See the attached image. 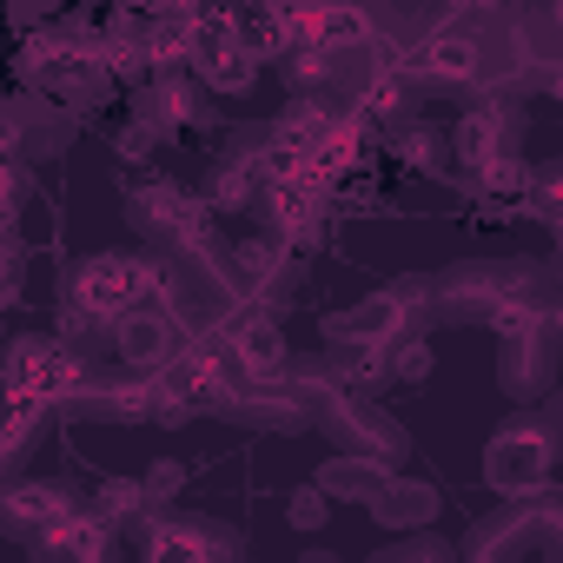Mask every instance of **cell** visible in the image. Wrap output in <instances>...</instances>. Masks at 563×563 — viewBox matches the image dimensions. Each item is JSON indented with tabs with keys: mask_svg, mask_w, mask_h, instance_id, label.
I'll use <instances>...</instances> for the list:
<instances>
[{
	"mask_svg": "<svg viewBox=\"0 0 563 563\" xmlns=\"http://www.w3.org/2000/svg\"><path fill=\"white\" fill-rule=\"evenodd\" d=\"M133 225L153 232V239H166V245H179V252H212V245H219V239H212V206H206L199 192L173 186V179L133 192Z\"/></svg>",
	"mask_w": 563,
	"mask_h": 563,
	"instance_id": "obj_1",
	"label": "cell"
},
{
	"mask_svg": "<svg viewBox=\"0 0 563 563\" xmlns=\"http://www.w3.org/2000/svg\"><path fill=\"white\" fill-rule=\"evenodd\" d=\"M186 60L199 74V87H212V93H252V80H258V60L239 54L225 21H186Z\"/></svg>",
	"mask_w": 563,
	"mask_h": 563,
	"instance_id": "obj_2",
	"label": "cell"
},
{
	"mask_svg": "<svg viewBox=\"0 0 563 563\" xmlns=\"http://www.w3.org/2000/svg\"><path fill=\"white\" fill-rule=\"evenodd\" d=\"M67 299H74V312H80L87 325H113L120 312L140 306V299H133V258H120V252L87 258V265L67 278Z\"/></svg>",
	"mask_w": 563,
	"mask_h": 563,
	"instance_id": "obj_3",
	"label": "cell"
},
{
	"mask_svg": "<svg viewBox=\"0 0 563 563\" xmlns=\"http://www.w3.org/2000/svg\"><path fill=\"white\" fill-rule=\"evenodd\" d=\"M286 34L306 41V47H332V54H352V47H372L378 27L365 8H352V0H299V8L286 14Z\"/></svg>",
	"mask_w": 563,
	"mask_h": 563,
	"instance_id": "obj_4",
	"label": "cell"
},
{
	"mask_svg": "<svg viewBox=\"0 0 563 563\" xmlns=\"http://www.w3.org/2000/svg\"><path fill=\"white\" fill-rule=\"evenodd\" d=\"M219 352H225L232 372H245V378H278V372H286V332H278L258 306H245V312L225 319Z\"/></svg>",
	"mask_w": 563,
	"mask_h": 563,
	"instance_id": "obj_5",
	"label": "cell"
},
{
	"mask_svg": "<svg viewBox=\"0 0 563 563\" xmlns=\"http://www.w3.org/2000/svg\"><path fill=\"white\" fill-rule=\"evenodd\" d=\"M398 67H418V74H431V80H444V87H477V80H484V41H477L464 21H444V27L424 34V47H418L411 60H398Z\"/></svg>",
	"mask_w": 563,
	"mask_h": 563,
	"instance_id": "obj_6",
	"label": "cell"
},
{
	"mask_svg": "<svg viewBox=\"0 0 563 563\" xmlns=\"http://www.w3.org/2000/svg\"><path fill=\"white\" fill-rule=\"evenodd\" d=\"M543 477H550V438H543V431H504V438L490 444V484H497V490L523 497V490H537Z\"/></svg>",
	"mask_w": 563,
	"mask_h": 563,
	"instance_id": "obj_7",
	"label": "cell"
},
{
	"mask_svg": "<svg viewBox=\"0 0 563 563\" xmlns=\"http://www.w3.org/2000/svg\"><path fill=\"white\" fill-rule=\"evenodd\" d=\"M325 206H332V192H319V186L299 179V173L265 186V212H272V225H278V239H286V245H306V239L319 232Z\"/></svg>",
	"mask_w": 563,
	"mask_h": 563,
	"instance_id": "obj_8",
	"label": "cell"
},
{
	"mask_svg": "<svg viewBox=\"0 0 563 563\" xmlns=\"http://www.w3.org/2000/svg\"><path fill=\"white\" fill-rule=\"evenodd\" d=\"M113 352H120L133 372H159L166 352H173V319H166V306H133V312H120V319H113Z\"/></svg>",
	"mask_w": 563,
	"mask_h": 563,
	"instance_id": "obj_9",
	"label": "cell"
},
{
	"mask_svg": "<svg viewBox=\"0 0 563 563\" xmlns=\"http://www.w3.org/2000/svg\"><path fill=\"white\" fill-rule=\"evenodd\" d=\"M225 27H232L239 54H252V60H278V54L292 47L286 14H272L265 0H232V8H225Z\"/></svg>",
	"mask_w": 563,
	"mask_h": 563,
	"instance_id": "obj_10",
	"label": "cell"
},
{
	"mask_svg": "<svg viewBox=\"0 0 563 563\" xmlns=\"http://www.w3.org/2000/svg\"><path fill=\"white\" fill-rule=\"evenodd\" d=\"M510 146V120H504V107H471L464 120H457V133H451V159L457 166H484V159H497Z\"/></svg>",
	"mask_w": 563,
	"mask_h": 563,
	"instance_id": "obj_11",
	"label": "cell"
},
{
	"mask_svg": "<svg viewBox=\"0 0 563 563\" xmlns=\"http://www.w3.org/2000/svg\"><path fill=\"white\" fill-rule=\"evenodd\" d=\"M107 530H113V523H107L100 510H93V517H87V510H67L54 530H41V543H47V550H67V556H87V563H93V556H107V543H113Z\"/></svg>",
	"mask_w": 563,
	"mask_h": 563,
	"instance_id": "obj_12",
	"label": "cell"
},
{
	"mask_svg": "<svg viewBox=\"0 0 563 563\" xmlns=\"http://www.w3.org/2000/svg\"><path fill=\"white\" fill-rule=\"evenodd\" d=\"M278 258H286V245H272V239H245V245H232V252H225V278L252 299V292H265V286H272Z\"/></svg>",
	"mask_w": 563,
	"mask_h": 563,
	"instance_id": "obj_13",
	"label": "cell"
},
{
	"mask_svg": "<svg viewBox=\"0 0 563 563\" xmlns=\"http://www.w3.org/2000/svg\"><path fill=\"white\" fill-rule=\"evenodd\" d=\"M332 372H339V385H352V391L378 385V378L391 372V339H352V345L332 358Z\"/></svg>",
	"mask_w": 563,
	"mask_h": 563,
	"instance_id": "obj_14",
	"label": "cell"
},
{
	"mask_svg": "<svg viewBox=\"0 0 563 563\" xmlns=\"http://www.w3.org/2000/svg\"><path fill=\"white\" fill-rule=\"evenodd\" d=\"M325 126H332V113L319 107V100H292L286 113H278V126H272V140H286L292 153H299V166H306V153L325 140Z\"/></svg>",
	"mask_w": 563,
	"mask_h": 563,
	"instance_id": "obj_15",
	"label": "cell"
},
{
	"mask_svg": "<svg viewBox=\"0 0 563 563\" xmlns=\"http://www.w3.org/2000/svg\"><path fill=\"white\" fill-rule=\"evenodd\" d=\"M67 510H74V504H67V490H54V484H21V490L8 497V517H14V523H34V530H54Z\"/></svg>",
	"mask_w": 563,
	"mask_h": 563,
	"instance_id": "obj_16",
	"label": "cell"
},
{
	"mask_svg": "<svg viewBox=\"0 0 563 563\" xmlns=\"http://www.w3.org/2000/svg\"><path fill=\"white\" fill-rule=\"evenodd\" d=\"M252 192H258V173H252V153H232V159H225V166L212 173V186H206L199 199H206L212 212H225V206H245Z\"/></svg>",
	"mask_w": 563,
	"mask_h": 563,
	"instance_id": "obj_17",
	"label": "cell"
},
{
	"mask_svg": "<svg viewBox=\"0 0 563 563\" xmlns=\"http://www.w3.org/2000/svg\"><path fill=\"white\" fill-rule=\"evenodd\" d=\"M398 107H405V67L391 60V67H378V74L365 80V93H358V107H352V113L372 126V120H391Z\"/></svg>",
	"mask_w": 563,
	"mask_h": 563,
	"instance_id": "obj_18",
	"label": "cell"
},
{
	"mask_svg": "<svg viewBox=\"0 0 563 563\" xmlns=\"http://www.w3.org/2000/svg\"><path fill=\"white\" fill-rule=\"evenodd\" d=\"M477 179H484V192H490V199H504V206H523L530 166H523V159H510V146H504L497 159H484V166H477Z\"/></svg>",
	"mask_w": 563,
	"mask_h": 563,
	"instance_id": "obj_19",
	"label": "cell"
},
{
	"mask_svg": "<svg viewBox=\"0 0 563 563\" xmlns=\"http://www.w3.org/2000/svg\"><path fill=\"white\" fill-rule=\"evenodd\" d=\"M206 550H225V537H206V530H192V523H159V530H153V556H159V563L206 556Z\"/></svg>",
	"mask_w": 563,
	"mask_h": 563,
	"instance_id": "obj_20",
	"label": "cell"
},
{
	"mask_svg": "<svg viewBox=\"0 0 563 563\" xmlns=\"http://www.w3.org/2000/svg\"><path fill=\"white\" fill-rule=\"evenodd\" d=\"M398 153H405L411 166H424V173H444V140H438L431 126H411V133L398 140Z\"/></svg>",
	"mask_w": 563,
	"mask_h": 563,
	"instance_id": "obj_21",
	"label": "cell"
},
{
	"mask_svg": "<svg viewBox=\"0 0 563 563\" xmlns=\"http://www.w3.org/2000/svg\"><path fill=\"white\" fill-rule=\"evenodd\" d=\"M556 192H563V173H556V166H543V173H530L523 206H530L537 219H556Z\"/></svg>",
	"mask_w": 563,
	"mask_h": 563,
	"instance_id": "obj_22",
	"label": "cell"
},
{
	"mask_svg": "<svg viewBox=\"0 0 563 563\" xmlns=\"http://www.w3.org/2000/svg\"><path fill=\"white\" fill-rule=\"evenodd\" d=\"M126 510H146V484H107L100 490V517H126Z\"/></svg>",
	"mask_w": 563,
	"mask_h": 563,
	"instance_id": "obj_23",
	"label": "cell"
},
{
	"mask_svg": "<svg viewBox=\"0 0 563 563\" xmlns=\"http://www.w3.org/2000/svg\"><path fill=\"white\" fill-rule=\"evenodd\" d=\"M391 372L398 378H424L431 372V345H391Z\"/></svg>",
	"mask_w": 563,
	"mask_h": 563,
	"instance_id": "obj_24",
	"label": "cell"
},
{
	"mask_svg": "<svg viewBox=\"0 0 563 563\" xmlns=\"http://www.w3.org/2000/svg\"><path fill=\"white\" fill-rule=\"evenodd\" d=\"M120 153H126V159H133V153L146 159V153H153V133H146V126H126V133H120Z\"/></svg>",
	"mask_w": 563,
	"mask_h": 563,
	"instance_id": "obj_25",
	"label": "cell"
},
{
	"mask_svg": "<svg viewBox=\"0 0 563 563\" xmlns=\"http://www.w3.org/2000/svg\"><path fill=\"white\" fill-rule=\"evenodd\" d=\"M319 517H325V510H319V490H299V497H292V523H319Z\"/></svg>",
	"mask_w": 563,
	"mask_h": 563,
	"instance_id": "obj_26",
	"label": "cell"
},
{
	"mask_svg": "<svg viewBox=\"0 0 563 563\" xmlns=\"http://www.w3.org/2000/svg\"><path fill=\"white\" fill-rule=\"evenodd\" d=\"M14 219V173H8V159H0V225Z\"/></svg>",
	"mask_w": 563,
	"mask_h": 563,
	"instance_id": "obj_27",
	"label": "cell"
}]
</instances>
